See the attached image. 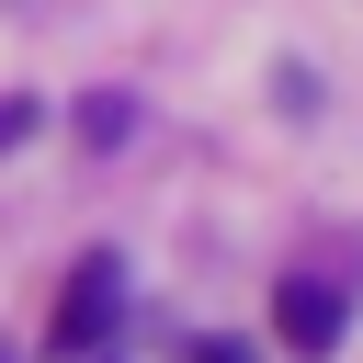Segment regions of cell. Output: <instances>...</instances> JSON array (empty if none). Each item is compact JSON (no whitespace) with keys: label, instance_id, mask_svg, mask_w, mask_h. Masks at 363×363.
Instances as JSON below:
<instances>
[{"label":"cell","instance_id":"cell-3","mask_svg":"<svg viewBox=\"0 0 363 363\" xmlns=\"http://www.w3.org/2000/svg\"><path fill=\"white\" fill-rule=\"evenodd\" d=\"M193 363H250V352H238V340H204V352H193Z\"/></svg>","mask_w":363,"mask_h":363},{"label":"cell","instance_id":"cell-2","mask_svg":"<svg viewBox=\"0 0 363 363\" xmlns=\"http://www.w3.org/2000/svg\"><path fill=\"white\" fill-rule=\"evenodd\" d=\"M272 318H284V340H295L306 363H318V352H340V295H329V284H284V295H272Z\"/></svg>","mask_w":363,"mask_h":363},{"label":"cell","instance_id":"cell-1","mask_svg":"<svg viewBox=\"0 0 363 363\" xmlns=\"http://www.w3.org/2000/svg\"><path fill=\"white\" fill-rule=\"evenodd\" d=\"M113 318H125V261L113 250H91L79 272H68V295H57V352H91V340H113Z\"/></svg>","mask_w":363,"mask_h":363}]
</instances>
